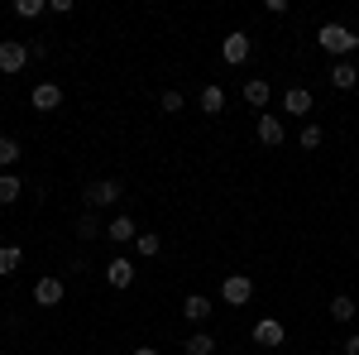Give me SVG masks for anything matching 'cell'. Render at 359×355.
Masks as SVG:
<instances>
[{"instance_id": "obj_6", "label": "cell", "mask_w": 359, "mask_h": 355, "mask_svg": "<svg viewBox=\"0 0 359 355\" xmlns=\"http://www.w3.org/2000/svg\"><path fill=\"white\" fill-rule=\"evenodd\" d=\"M249 53H254V44H249L245 29H235V34H225V39H221V58L230 63V67H240Z\"/></svg>"}, {"instance_id": "obj_9", "label": "cell", "mask_w": 359, "mask_h": 355, "mask_svg": "<svg viewBox=\"0 0 359 355\" xmlns=\"http://www.w3.org/2000/svg\"><path fill=\"white\" fill-rule=\"evenodd\" d=\"M283 115H311V91L306 86H287L283 91Z\"/></svg>"}, {"instance_id": "obj_1", "label": "cell", "mask_w": 359, "mask_h": 355, "mask_svg": "<svg viewBox=\"0 0 359 355\" xmlns=\"http://www.w3.org/2000/svg\"><path fill=\"white\" fill-rule=\"evenodd\" d=\"M316 44H321V53H331L335 63H345V58L359 49V34L345 25H321L316 29Z\"/></svg>"}, {"instance_id": "obj_29", "label": "cell", "mask_w": 359, "mask_h": 355, "mask_svg": "<svg viewBox=\"0 0 359 355\" xmlns=\"http://www.w3.org/2000/svg\"><path fill=\"white\" fill-rule=\"evenodd\" d=\"M130 355H158V351H154V346H135Z\"/></svg>"}, {"instance_id": "obj_5", "label": "cell", "mask_w": 359, "mask_h": 355, "mask_svg": "<svg viewBox=\"0 0 359 355\" xmlns=\"http://www.w3.org/2000/svg\"><path fill=\"white\" fill-rule=\"evenodd\" d=\"M62 298H67V283H62L57 273H43V278L34 283V302H39V307H57Z\"/></svg>"}, {"instance_id": "obj_2", "label": "cell", "mask_w": 359, "mask_h": 355, "mask_svg": "<svg viewBox=\"0 0 359 355\" xmlns=\"http://www.w3.org/2000/svg\"><path fill=\"white\" fill-rule=\"evenodd\" d=\"M120 197H125V183H120V178H96V183H86V212L115 207Z\"/></svg>"}, {"instance_id": "obj_27", "label": "cell", "mask_w": 359, "mask_h": 355, "mask_svg": "<svg viewBox=\"0 0 359 355\" xmlns=\"http://www.w3.org/2000/svg\"><path fill=\"white\" fill-rule=\"evenodd\" d=\"M29 58H34V63H43V58H48V44H43V39H39V44H29Z\"/></svg>"}, {"instance_id": "obj_13", "label": "cell", "mask_w": 359, "mask_h": 355, "mask_svg": "<svg viewBox=\"0 0 359 355\" xmlns=\"http://www.w3.org/2000/svg\"><path fill=\"white\" fill-rule=\"evenodd\" d=\"M254 135H259V144H269V149H278V144H283V120H278V115H259Z\"/></svg>"}, {"instance_id": "obj_8", "label": "cell", "mask_w": 359, "mask_h": 355, "mask_svg": "<svg viewBox=\"0 0 359 355\" xmlns=\"http://www.w3.org/2000/svg\"><path fill=\"white\" fill-rule=\"evenodd\" d=\"M182 317H187L192 327H206V317H211V298H206V293H187V298H182Z\"/></svg>"}, {"instance_id": "obj_28", "label": "cell", "mask_w": 359, "mask_h": 355, "mask_svg": "<svg viewBox=\"0 0 359 355\" xmlns=\"http://www.w3.org/2000/svg\"><path fill=\"white\" fill-rule=\"evenodd\" d=\"M345 355H359V331H355V336H345Z\"/></svg>"}, {"instance_id": "obj_26", "label": "cell", "mask_w": 359, "mask_h": 355, "mask_svg": "<svg viewBox=\"0 0 359 355\" xmlns=\"http://www.w3.org/2000/svg\"><path fill=\"white\" fill-rule=\"evenodd\" d=\"M182 106H187V101H182V91H177V86H168V91H163V110H168V115H177Z\"/></svg>"}, {"instance_id": "obj_4", "label": "cell", "mask_w": 359, "mask_h": 355, "mask_svg": "<svg viewBox=\"0 0 359 355\" xmlns=\"http://www.w3.org/2000/svg\"><path fill=\"white\" fill-rule=\"evenodd\" d=\"M221 298L230 302V307H245V302L254 298V278H249V273H225L221 278Z\"/></svg>"}, {"instance_id": "obj_17", "label": "cell", "mask_w": 359, "mask_h": 355, "mask_svg": "<svg viewBox=\"0 0 359 355\" xmlns=\"http://www.w3.org/2000/svg\"><path fill=\"white\" fill-rule=\"evenodd\" d=\"M20 197H25V183L15 173H0V207H15Z\"/></svg>"}, {"instance_id": "obj_21", "label": "cell", "mask_w": 359, "mask_h": 355, "mask_svg": "<svg viewBox=\"0 0 359 355\" xmlns=\"http://www.w3.org/2000/svg\"><path fill=\"white\" fill-rule=\"evenodd\" d=\"M20 164V139H10V135H0V168L10 173V168Z\"/></svg>"}, {"instance_id": "obj_23", "label": "cell", "mask_w": 359, "mask_h": 355, "mask_svg": "<svg viewBox=\"0 0 359 355\" xmlns=\"http://www.w3.org/2000/svg\"><path fill=\"white\" fill-rule=\"evenodd\" d=\"M135 250H139V254H144V259H154V254H158V250H163V235H154V231H139Z\"/></svg>"}, {"instance_id": "obj_10", "label": "cell", "mask_w": 359, "mask_h": 355, "mask_svg": "<svg viewBox=\"0 0 359 355\" xmlns=\"http://www.w3.org/2000/svg\"><path fill=\"white\" fill-rule=\"evenodd\" d=\"M106 283H111V288H130V283H135V264H130L125 254H115L111 264H106Z\"/></svg>"}, {"instance_id": "obj_15", "label": "cell", "mask_w": 359, "mask_h": 355, "mask_svg": "<svg viewBox=\"0 0 359 355\" xmlns=\"http://www.w3.org/2000/svg\"><path fill=\"white\" fill-rule=\"evenodd\" d=\"M269 96H273V86L264 82V77H249V82H245V106L264 110V106H269Z\"/></svg>"}, {"instance_id": "obj_12", "label": "cell", "mask_w": 359, "mask_h": 355, "mask_svg": "<svg viewBox=\"0 0 359 355\" xmlns=\"http://www.w3.org/2000/svg\"><path fill=\"white\" fill-rule=\"evenodd\" d=\"M106 240H111V245H130V240H139V226L130 217H115L111 226H106Z\"/></svg>"}, {"instance_id": "obj_20", "label": "cell", "mask_w": 359, "mask_h": 355, "mask_svg": "<svg viewBox=\"0 0 359 355\" xmlns=\"http://www.w3.org/2000/svg\"><path fill=\"white\" fill-rule=\"evenodd\" d=\"M20 264H25V250L20 245H0V278H5V273H20Z\"/></svg>"}, {"instance_id": "obj_22", "label": "cell", "mask_w": 359, "mask_h": 355, "mask_svg": "<svg viewBox=\"0 0 359 355\" xmlns=\"http://www.w3.org/2000/svg\"><path fill=\"white\" fill-rule=\"evenodd\" d=\"M96 235H106V226L96 221V212H86V217L77 221V240H96Z\"/></svg>"}, {"instance_id": "obj_24", "label": "cell", "mask_w": 359, "mask_h": 355, "mask_svg": "<svg viewBox=\"0 0 359 355\" xmlns=\"http://www.w3.org/2000/svg\"><path fill=\"white\" fill-rule=\"evenodd\" d=\"M43 10H48L43 0H15V15H20V20H39Z\"/></svg>"}, {"instance_id": "obj_11", "label": "cell", "mask_w": 359, "mask_h": 355, "mask_svg": "<svg viewBox=\"0 0 359 355\" xmlns=\"http://www.w3.org/2000/svg\"><path fill=\"white\" fill-rule=\"evenodd\" d=\"M254 346H283V322L278 317H259L254 322Z\"/></svg>"}, {"instance_id": "obj_3", "label": "cell", "mask_w": 359, "mask_h": 355, "mask_svg": "<svg viewBox=\"0 0 359 355\" xmlns=\"http://www.w3.org/2000/svg\"><path fill=\"white\" fill-rule=\"evenodd\" d=\"M29 63V44H20V39H0V72L5 77H20Z\"/></svg>"}, {"instance_id": "obj_7", "label": "cell", "mask_w": 359, "mask_h": 355, "mask_svg": "<svg viewBox=\"0 0 359 355\" xmlns=\"http://www.w3.org/2000/svg\"><path fill=\"white\" fill-rule=\"evenodd\" d=\"M29 106L43 110V115H48V110H57V106H62V86H57V82H39L34 91H29Z\"/></svg>"}, {"instance_id": "obj_25", "label": "cell", "mask_w": 359, "mask_h": 355, "mask_svg": "<svg viewBox=\"0 0 359 355\" xmlns=\"http://www.w3.org/2000/svg\"><path fill=\"white\" fill-rule=\"evenodd\" d=\"M297 139H302V149H321V125H316V120H306Z\"/></svg>"}, {"instance_id": "obj_16", "label": "cell", "mask_w": 359, "mask_h": 355, "mask_svg": "<svg viewBox=\"0 0 359 355\" xmlns=\"http://www.w3.org/2000/svg\"><path fill=\"white\" fill-rule=\"evenodd\" d=\"M211 351H216V336H211L206 327H201V331H192V336L182 341V355H211Z\"/></svg>"}, {"instance_id": "obj_19", "label": "cell", "mask_w": 359, "mask_h": 355, "mask_svg": "<svg viewBox=\"0 0 359 355\" xmlns=\"http://www.w3.org/2000/svg\"><path fill=\"white\" fill-rule=\"evenodd\" d=\"M355 312H359V302L350 298V293H335L331 298V317L335 322H355Z\"/></svg>"}, {"instance_id": "obj_18", "label": "cell", "mask_w": 359, "mask_h": 355, "mask_svg": "<svg viewBox=\"0 0 359 355\" xmlns=\"http://www.w3.org/2000/svg\"><path fill=\"white\" fill-rule=\"evenodd\" d=\"M201 110H206V115H221V110H225V91L216 82L201 86Z\"/></svg>"}, {"instance_id": "obj_30", "label": "cell", "mask_w": 359, "mask_h": 355, "mask_svg": "<svg viewBox=\"0 0 359 355\" xmlns=\"http://www.w3.org/2000/svg\"><path fill=\"white\" fill-rule=\"evenodd\" d=\"M230 355H245V351H230Z\"/></svg>"}, {"instance_id": "obj_14", "label": "cell", "mask_w": 359, "mask_h": 355, "mask_svg": "<svg viewBox=\"0 0 359 355\" xmlns=\"http://www.w3.org/2000/svg\"><path fill=\"white\" fill-rule=\"evenodd\" d=\"M331 86H335V91H355V86H359V67L350 63V58L331 67Z\"/></svg>"}]
</instances>
